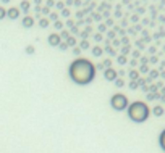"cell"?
Returning a JSON list of instances; mask_svg holds the SVG:
<instances>
[{
  "label": "cell",
  "mask_w": 165,
  "mask_h": 153,
  "mask_svg": "<svg viewBox=\"0 0 165 153\" xmlns=\"http://www.w3.org/2000/svg\"><path fill=\"white\" fill-rule=\"evenodd\" d=\"M68 73L73 82H76L79 85H86L89 82H92V79L96 76V66L92 61H89L86 58H76L70 65Z\"/></svg>",
  "instance_id": "cell-1"
},
{
  "label": "cell",
  "mask_w": 165,
  "mask_h": 153,
  "mask_svg": "<svg viewBox=\"0 0 165 153\" xmlns=\"http://www.w3.org/2000/svg\"><path fill=\"white\" fill-rule=\"evenodd\" d=\"M128 116L134 122H144L149 118V106L144 102H134L131 105H128Z\"/></svg>",
  "instance_id": "cell-2"
},
{
  "label": "cell",
  "mask_w": 165,
  "mask_h": 153,
  "mask_svg": "<svg viewBox=\"0 0 165 153\" xmlns=\"http://www.w3.org/2000/svg\"><path fill=\"white\" fill-rule=\"evenodd\" d=\"M110 106L113 110H117V111H123V110L128 108V98L126 95L123 94H115L112 95V98H110Z\"/></svg>",
  "instance_id": "cell-3"
},
{
  "label": "cell",
  "mask_w": 165,
  "mask_h": 153,
  "mask_svg": "<svg viewBox=\"0 0 165 153\" xmlns=\"http://www.w3.org/2000/svg\"><path fill=\"white\" fill-rule=\"evenodd\" d=\"M60 42H62V37H60V34H58V32H52L50 35H49V45L58 47V45H60Z\"/></svg>",
  "instance_id": "cell-4"
},
{
  "label": "cell",
  "mask_w": 165,
  "mask_h": 153,
  "mask_svg": "<svg viewBox=\"0 0 165 153\" xmlns=\"http://www.w3.org/2000/svg\"><path fill=\"white\" fill-rule=\"evenodd\" d=\"M117 71H115V68H107L105 71H104V77H105V81H115L117 79Z\"/></svg>",
  "instance_id": "cell-5"
},
{
  "label": "cell",
  "mask_w": 165,
  "mask_h": 153,
  "mask_svg": "<svg viewBox=\"0 0 165 153\" xmlns=\"http://www.w3.org/2000/svg\"><path fill=\"white\" fill-rule=\"evenodd\" d=\"M7 18H10V20H18L20 18V8L16 7H11L7 10Z\"/></svg>",
  "instance_id": "cell-6"
},
{
  "label": "cell",
  "mask_w": 165,
  "mask_h": 153,
  "mask_svg": "<svg viewBox=\"0 0 165 153\" xmlns=\"http://www.w3.org/2000/svg\"><path fill=\"white\" fill-rule=\"evenodd\" d=\"M21 24H23V28H26V29H29V28H33L34 26V18L33 16H24L23 20H21Z\"/></svg>",
  "instance_id": "cell-7"
},
{
  "label": "cell",
  "mask_w": 165,
  "mask_h": 153,
  "mask_svg": "<svg viewBox=\"0 0 165 153\" xmlns=\"http://www.w3.org/2000/svg\"><path fill=\"white\" fill-rule=\"evenodd\" d=\"M29 7H31V5H29L28 0H23V2L20 3V11H24V13H28V11H29Z\"/></svg>",
  "instance_id": "cell-8"
},
{
  "label": "cell",
  "mask_w": 165,
  "mask_h": 153,
  "mask_svg": "<svg viewBox=\"0 0 165 153\" xmlns=\"http://www.w3.org/2000/svg\"><path fill=\"white\" fill-rule=\"evenodd\" d=\"M49 24H50V21H49V18H41V20H39V26L41 28H49Z\"/></svg>",
  "instance_id": "cell-9"
},
{
  "label": "cell",
  "mask_w": 165,
  "mask_h": 153,
  "mask_svg": "<svg viewBox=\"0 0 165 153\" xmlns=\"http://www.w3.org/2000/svg\"><path fill=\"white\" fill-rule=\"evenodd\" d=\"M159 143H160V147H162V150L165 151V129L162 131V134H160V137H159Z\"/></svg>",
  "instance_id": "cell-10"
},
{
  "label": "cell",
  "mask_w": 165,
  "mask_h": 153,
  "mask_svg": "<svg viewBox=\"0 0 165 153\" xmlns=\"http://www.w3.org/2000/svg\"><path fill=\"white\" fill-rule=\"evenodd\" d=\"M102 53H104V48H100L99 45H97V47H94V48H92V55H94V57H100Z\"/></svg>",
  "instance_id": "cell-11"
},
{
  "label": "cell",
  "mask_w": 165,
  "mask_h": 153,
  "mask_svg": "<svg viewBox=\"0 0 165 153\" xmlns=\"http://www.w3.org/2000/svg\"><path fill=\"white\" fill-rule=\"evenodd\" d=\"M65 42H66V45H68V47H75V45H76V39H75V37H71V35H70V37L66 39Z\"/></svg>",
  "instance_id": "cell-12"
},
{
  "label": "cell",
  "mask_w": 165,
  "mask_h": 153,
  "mask_svg": "<svg viewBox=\"0 0 165 153\" xmlns=\"http://www.w3.org/2000/svg\"><path fill=\"white\" fill-rule=\"evenodd\" d=\"M24 52H26L28 55H33L34 53V45H28L26 48H24Z\"/></svg>",
  "instance_id": "cell-13"
},
{
  "label": "cell",
  "mask_w": 165,
  "mask_h": 153,
  "mask_svg": "<svg viewBox=\"0 0 165 153\" xmlns=\"http://www.w3.org/2000/svg\"><path fill=\"white\" fill-rule=\"evenodd\" d=\"M60 37H62V39H65V40H66V39L70 37V32H68V31L65 29V31H62V32H60Z\"/></svg>",
  "instance_id": "cell-14"
},
{
  "label": "cell",
  "mask_w": 165,
  "mask_h": 153,
  "mask_svg": "<svg viewBox=\"0 0 165 153\" xmlns=\"http://www.w3.org/2000/svg\"><path fill=\"white\" fill-rule=\"evenodd\" d=\"M113 82H115V85H117V87H123V85H125V82H123V79H118V77L115 79Z\"/></svg>",
  "instance_id": "cell-15"
},
{
  "label": "cell",
  "mask_w": 165,
  "mask_h": 153,
  "mask_svg": "<svg viewBox=\"0 0 165 153\" xmlns=\"http://www.w3.org/2000/svg\"><path fill=\"white\" fill-rule=\"evenodd\" d=\"M3 18H7V10L3 7H0V20H3Z\"/></svg>",
  "instance_id": "cell-16"
},
{
  "label": "cell",
  "mask_w": 165,
  "mask_h": 153,
  "mask_svg": "<svg viewBox=\"0 0 165 153\" xmlns=\"http://www.w3.org/2000/svg\"><path fill=\"white\" fill-rule=\"evenodd\" d=\"M79 48H81V50H86V48H89V42H88V40H83V42H81V47H79Z\"/></svg>",
  "instance_id": "cell-17"
},
{
  "label": "cell",
  "mask_w": 165,
  "mask_h": 153,
  "mask_svg": "<svg viewBox=\"0 0 165 153\" xmlns=\"http://www.w3.org/2000/svg\"><path fill=\"white\" fill-rule=\"evenodd\" d=\"M49 21H58V15H57V13H50V16H49Z\"/></svg>",
  "instance_id": "cell-18"
},
{
  "label": "cell",
  "mask_w": 165,
  "mask_h": 153,
  "mask_svg": "<svg viewBox=\"0 0 165 153\" xmlns=\"http://www.w3.org/2000/svg\"><path fill=\"white\" fill-rule=\"evenodd\" d=\"M58 48H60V50H66V48H68V45H66V42H60V45H58Z\"/></svg>",
  "instance_id": "cell-19"
},
{
  "label": "cell",
  "mask_w": 165,
  "mask_h": 153,
  "mask_svg": "<svg viewBox=\"0 0 165 153\" xmlns=\"http://www.w3.org/2000/svg\"><path fill=\"white\" fill-rule=\"evenodd\" d=\"M154 113H155V114L159 116V114H162V113H163V110H162L160 106H157V108H154Z\"/></svg>",
  "instance_id": "cell-20"
},
{
  "label": "cell",
  "mask_w": 165,
  "mask_h": 153,
  "mask_svg": "<svg viewBox=\"0 0 165 153\" xmlns=\"http://www.w3.org/2000/svg\"><path fill=\"white\" fill-rule=\"evenodd\" d=\"M55 28H57V29H62V28H63V23H62V21H55Z\"/></svg>",
  "instance_id": "cell-21"
},
{
  "label": "cell",
  "mask_w": 165,
  "mask_h": 153,
  "mask_svg": "<svg viewBox=\"0 0 165 153\" xmlns=\"http://www.w3.org/2000/svg\"><path fill=\"white\" fill-rule=\"evenodd\" d=\"M73 53H75V55H81V48H79V47H75V48H73Z\"/></svg>",
  "instance_id": "cell-22"
},
{
  "label": "cell",
  "mask_w": 165,
  "mask_h": 153,
  "mask_svg": "<svg viewBox=\"0 0 165 153\" xmlns=\"http://www.w3.org/2000/svg\"><path fill=\"white\" fill-rule=\"evenodd\" d=\"M62 15H63L65 18H66V16H70V10H63V11H62Z\"/></svg>",
  "instance_id": "cell-23"
},
{
  "label": "cell",
  "mask_w": 165,
  "mask_h": 153,
  "mask_svg": "<svg viewBox=\"0 0 165 153\" xmlns=\"http://www.w3.org/2000/svg\"><path fill=\"white\" fill-rule=\"evenodd\" d=\"M49 11H50V10H49V7H45V8H42V13H44V15H47Z\"/></svg>",
  "instance_id": "cell-24"
},
{
  "label": "cell",
  "mask_w": 165,
  "mask_h": 153,
  "mask_svg": "<svg viewBox=\"0 0 165 153\" xmlns=\"http://www.w3.org/2000/svg\"><path fill=\"white\" fill-rule=\"evenodd\" d=\"M118 61H120V63H125L126 60H125V57H118Z\"/></svg>",
  "instance_id": "cell-25"
},
{
  "label": "cell",
  "mask_w": 165,
  "mask_h": 153,
  "mask_svg": "<svg viewBox=\"0 0 165 153\" xmlns=\"http://www.w3.org/2000/svg\"><path fill=\"white\" fill-rule=\"evenodd\" d=\"M2 2H3V3H8V2H10V0H2Z\"/></svg>",
  "instance_id": "cell-26"
}]
</instances>
